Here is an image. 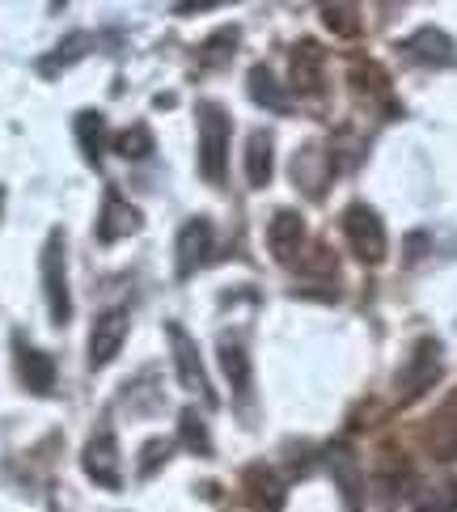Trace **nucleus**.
Listing matches in <instances>:
<instances>
[{
  "label": "nucleus",
  "mask_w": 457,
  "mask_h": 512,
  "mask_svg": "<svg viewBox=\"0 0 457 512\" xmlns=\"http://www.w3.org/2000/svg\"><path fill=\"white\" fill-rule=\"evenodd\" d=\"M229 132L233 123L221 106L204 102L199 106V174L208 182H221L225 178V166H229Z\"/></svg>",
  "instance_id": "nucleus-1"
},
{
  "label": "nucleus",
  "mask_w": 457,
  "mask_h": 512,
  "mask_svg": "<svg viewBox=\"0 0 457 512\" xmlns=\"http://www.w3.org/2000/svg\"><path fill=\"white\" fill-rule=\"evenodd\" d=\"M343 233L352 242L360 263H381L386 259V229H381V216L364 204H352L343 212Z\"/></svg>",
  "instance_id": "nucleus-2"
},
{
  "label": "nucleus",
  "mask_w": 457,
  "mask_h": 512,
  "mask_svg": "<svg viewBox=\"0 0 457 512\" xmlns=\"http://www.w3.org/2000/svg\"><path fill=\"white\" fill-rule=\"evenodd\" d=\"M43 288H47L51 322L64 326L72 318V297H68V280H64V233H51L47 237V250H43Z\"/></svg>",
  "instance_id": "nucleus-3"
},
{
  "label": "nucleus",
  "mask_w": 457,
  "mask_h": 512,
  "mask_svg": "<svg viewBox=\"0 0 457 512\" xmlns=\"http://www.w3.org/2000/svg\"><path fill=\"white\" fill-rule=\"evenodd\" d=\"M127 339V309H106L89 331V369H106Z\"/></svg>",
  "instance_id": "nucleus-4"
},
{
  "label": "nucleus",
  "mask_w": 457,
  "mask_h": 512,
  "mask_svg": "<svg viewBox=\"0 0 457 512\" xmlns=\"http://www.w3.org/2000/svg\"><path fill=\"white\" fill-rule=\"evenodd\" d=\"M166 335H170V347H174V364H178V377H182V386L195 390V394H204L208 402H216V394L208 390V377H204V364H199V352H195V339L182 331L178 322L166 326Z\"/></svg>",
  "instance_id": "nucleus-5"
},
{
  "label": "nucleus",
  "mask_w": 457,
  "mask_h": 512,
  "mask_svg": "<svg viewBox=\"0 0 457 512\" xmlns=\"http://www.w3.org/2000/svg\"><path fill=\"white\" fill-rule=\"evenodd\" d=\"M85 474L102 487H119V445H115V432L102 428L98 436H89L85 445Z\"/></svg>",
  "instance_id": "nucleus-6"
},
{
  "label": "nucleus",
  "mask_w": 457,
  "mask_h": 512,
  "mask_svg": "<svg viewBox=\"0 0 457 512\" xmlns=\"http://www.w3.org/2000/svg\"><path fill=\"white\" fill-rule=\"evenodd\" d=\"M208 250H212V225L204 216H195V221H187L178 233V276H191L195 267H204Z\"/></svg>",
  "instance_id": "nucleus-7"
},
{
  "label": "nucleus",
  "mask_w": 457,
  "mask_h": 512,
  "mask_svg": "<svg viewBox=\"0 0 457 512\" xmlns=\"http://www.w3.org/2000/svg\"><path fill=\"white\" fill-rule=\"evenodd\" d=\"M436 373H441V352H436V343L428 339L411 352V364H407V373H402V398H419L436 381Z\"/></svg>",
  "instance_id": "nucleus-8"
},
{
  "label": "nucleus",
  "mask_w": 457,
  "mask_h": 512,
  "mask_svg": "<svg viewBox=\"0 0 457 512\" xmlns=\"http://www.w3.org/2000/svg\"><path fill=\"white\" fill-rule=\"evenodd\" d=\"M17 373L34 394H51V386H56V360L30 343H17Z\"/></svg>",
  "instance_id": "nucleus-9"
},
{
  "label": "nucleus",
  "mask_w": 457,
  "mask_h": 512,
  "mask_svg": "<svg viewBox=\"0 0 457 512\" xmlns=\"http://www.w3.org/2000/svg\"><path fill=\"white\" fill-rule=\"evenodd\" d=\"M301 237H305V225H301V216L297 212H276L271 216V225H267V246L271 254H276L280 263H292L297 259V250H301Z\"/></svg>",
  "instance_id": "nucleus-10"
},
{
  "label": "nucleus",
  "mask_w": 457,
  "mask_h": 512,
  "mask_svg": "<svg viewBox=\"0 0 457 512\" xmlns=\"http://www.w3.org/2000/svg\"><path fill=\"white\" fill-rule=\"evenodd\" d=\"M136 229H140L136 208L127 204L119 191H106V204H102V216H98V242H115V237L136 233Z\"/></svg>",
  "instance_id": "nucleus-11"
},
{
  "label": "nucleus",
  "mask_w": 457,
  "mask_h": 512,
  "mask_svg": "<svg viewBox=\"0 0 457 512\" xmlns=\"http://www.w3.org/2000/svg\"><path fill=\"white\" fill-rule=\"evenodd\" d=\"M402 51H407L411 60H419V64H453L457 60V51H453V43H449V34H441V30H419V34H411L407 43H402Z\"/></svg>",
  "instance_id": "nucleus-12"
},
{
  "label": "nucleus",
  "mask_w": 457,
  "mask_h": 512,
  "mask_svg": "<svg viewBox=\"0 0 457 512\" xmlns=\"http://www.w3.org/2000/svg\"><path fill=\"white\" fill-rule=\"evenodd\" d=\"M246 500L254 508H263V512H280L284 508V487L267 466H250L246 470Z\"/></svg>",
  "instance_id": "nucleus-13"
},
{
  "label": "nucleus",
  "mask_w": 457,
  "mask_h": 512,
  "mask_svg": "<svg viewBox=\"0 0 457 512\" xmlns=\"http://www.w3.org/2000/svg\"><path fill=\"white\" fill-rule=\"evenodd\" d=\"M292 178H297L309 195H322L326 178H331V161H326L322 149H314V144H309V149L297 153V161H292Z\"/></svg>",
  "instance_id": "nucleus-14"
},
{
  "label": "nucleus",
  "mask_w": 457,
  "mask_h": 512,
  "mask_svg": "<svg viewBox=\"0 0 457 512\" xmlns=\"http://www.w3.org/2000/svg\"><path fill=\"white\" fill-rule=\"evenodd\" d=\"M292 85L297 89H318L322 85V47L314 39L297 43V51H292Z\"/></svg>",
  "instance_id": "nucleus-15"
},
{
  "label": "nucleus",
  "mask_w": 457,
  "mask_h": 512,
  "mask_svg": "<svg viewBox=\"0 0 457 512\" xmlns=\"http://www.w3.org/2000/svg\"><path fill=\"white\" fill-rule=\"evenodd\" d=\"M246 178H250V187H267V182H271V136H267V132H254V136H250Z\"/></svg>",
  "instance_id": "nucleus-16"
},
{
  "label": "nucleus",
  "mask_w": 457,
  "mask_h": 512,
  "mask_svg": "<svg viewBox=\"0 0 457 512\" xmlns=\"http://www.w3.org/2000/svg\"><path fill=\"white\" fill-rule=\"evenodd\" d=\"M250 98L254 102H263L267 111H288V94L276 85V77L259 64V68H250Z\"/></svg>",
  "instance_id": "nucleus-17"
},
{
  "label": "nucleus",
  "mask_w": 457,
  "mask_h": 512,
  "mask_svg": "<svg viewBox=\"0 0 457 512\" xmlns=\"http://www.w3.org/2000/svg\"><path fill=\"white\" fill-rule=\"evenodd\" d=\"M221 369H225L229 386H233L237 394L250 390V356H246L242 343H225V347H221Z\"/></svg>",
  "instance_id": "nucleus-18"
},
{
  "label": "nucleus",
  "mask_w": 457,
  "mask_h": 512,
  "mask_svg": "<svg viewBox=\"0 0 457 512\" xmlns=\"http://www.w3.org/2000/svg\"><path fill=\"white\" fill-rule=\"evenodd\" d=\"M89 43H94L89 34H68V39L60 43V51H51L47 60H39V72H47V77H51V72H64L72 60H81V56H85Z\"/></svg>",
  "instance_id": "nucleus-19"
},
{
  "label": "nucleus",
  "mask_w": 457,
  "mask_h": 512,
  "mask_svg": "<svg viewBox=\"0 0 457 512\" xmlns=\"http://www.w3.org/2000/svg\"><path fill=\"white\" fill-rule=\"evenodd\" d=\"M331 470H335L339 491L347 496V504H352V508H360V474H356L352 453H347V449H335V453H331Z\"/></svg>",
  "instance_id": "nucleus-20"
},
{
  "label": "nucleus",
  "mask_w": 457,
  "mask_h": 512,
  "mask_svg": "<svg viewBox=\"0 0 457 512\" xmlns=\"http://www.w3.org/2000/svg\"><path fill=\"white\" fill-rule=\"evenodd\" d=\"M102 136H106V119H102L98 111H85V115L77 119V140H81V149H85L89 161H98V153H102Z\"/></svg>",
  "instance_id": "nucleus-21"
},
{
  "label": "nucleus",
  "mask_w": 457,
  "mask_h": 512,
  "mask_svg": "<svg viewBox=\"0 0 457 512\" xmlns=\"http://www.w3.org/2000/svg\"><path fill=\"white\" fill-rule=\"evenodd\" d=\"M115 149H119V157H127V161L149 157V153H153V132H149V127H144V123L127 127V132L115 140Z\"/></svg>",
  "instance_id": "nucleus-22"
},
{
  "label": "nucleus",
  "mask_w": 457,
  "mask_h": 512,
  "mask_svg": "<svg viewBox=\"0 0 457 512\" xmlns=\"http://www.w3.org/2000/svg\"><path fill=\"white\" fill-rule=\"evenodd\" d=\"M182 441H187L199 457H208L212 453V441H208V428H204V419H199L195 411H182Z\"/></svg>",
  "instance_id": "nucleus-23"
},
{
  "label": "nucleus",
  "mask_w": 457,
  "mask_h": 512,
  "mask_svg": "<svg viewBox=\"0 0 457 512\" xmlns=\"http://www.w3.org/2000/svg\"><path fill=\"white\" fill-rule=\"evenodd\" d=\"M419 512H457V483H436L419 504Z\"/></svg>",
  "instance_id": "nucleus-24"
},
{
  "label": "nucleus",
  "mask_w": 457,
  "mask_h": 512,
  "mask_svg": "<svg viewBox=\"0 0 457 512\" xmlns=\"http://www.w3.org/2000/svg\"><path fill=\"white\" fill-rule=\"evenodd\" d=\"M322 22L331 26V30H339V34H356L360 30V17H356L352 5H326L322 9Z\"/></svg>",
  "instance_id": "nucleus-25"
},
{
  "label": "nucleus",
  "mask_w": 457,
  "mask_h": 512,
  "mask_svg": "<svg viewBox=\"0 0 457 512\" xmlns=\"http://www.w3.org/2000/svg\"><path fill=\"white\" fill-rule=\"evenodd\" d=\"M233 43H237V30H221L216 39H208V51H204V64H221L233 56Z\"/></svg>",
  "instance_id": "nucleus-26"
},
{
  "label": "nucleus",
  "mask_w": 457,
  "mask_h": 512,
  "mask_svg": "<svg viewBox=\"0 0 457 512\" xmlns=\"http://www.w3.org/2000/svg\"><path fill=\"white\" fill-rule=\"evenodd\" d=\"M166 453H170V441H153L149 449H144V462H140V474H153L157 462H166Z\"/></svg>",
  "instance_id": "nucleus-27"
},
{
  "label": "nucleus",
  "mask_w": 457,
  "mask_h": 512,
  "mask_svg": "<svg viewBox=\"0 0 457 512\" xmlns=\"http://www.w3.org/2000/svg\"><path fill=\"white\" fill-rule=\"evenodd\" d=\"M0 204H5V191H0Z\"/></svg>",
  "instance_id": "nucleus-28"
}]
</instances>
